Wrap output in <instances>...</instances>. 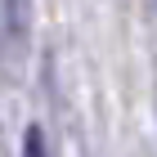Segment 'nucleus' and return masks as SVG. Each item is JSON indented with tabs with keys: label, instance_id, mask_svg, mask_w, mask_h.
<instances>
[{
	"label": "nucleus",
	"instance_id": "1",
	"mask_svg": "<svg viewBox=\"0 0 157 157\" xmlns=\"http://www.w3.org/2000/svg\"><path fill=\"white\" fill-rule=\"evenodd\" d=\"M23 153H27V157H40V153H45V130H40V121H32V126H27V135H23Z\"/></svg>",
	"mask_w": 157,
	"mask_h": 157
}]
</instances>
